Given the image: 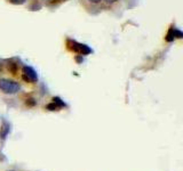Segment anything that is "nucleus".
<instances>
[{
  "instance_id": "obj_1",
  "label": "nucleus",
  "mask_w": 183,
  "mask_h": 171,
  "mask_svg": "<svg viewBox=\"0 0 183 171\" xmlns=\"http://www.w3.org/2000/svg\"><path fill=\"white\" fill-rule=\"evenodd\" d=\"M20 89L21 87L15 81L8 79H0V90H2L5 94L13 95V94H16Z\"/></svg>"
},
{
  "instance_id": "obj_2",
  "label": "nucleus",
  "mask_w": 183,
  "mask_h": 171,
  "mask_svg": "<svg viewBox=\"0 0 183 171\" xmlns=\"http://www.w3.org/2000/svg\"><path fill=\"white\" fill-rule=\"evenodd\" d=\"M67 46H68V48L71 51L77 52V54H80L81 56H82V55H87V54H89L92 51V49L88 46L79 44V42H77V41L71 39H69L68 41H67Z\"/></svg>"
},
{
  "instance_id": "obj_3",
  "label": "nucleus",
  "mask_w": 183,
  "mask_h": 171,
  "mask_svg": "<svg viewBox=\"0 0 183 171\" xmlns=\"http://www.w3.org/2000/svg\"><path fill=\"white\" fill-rule=\"evenodd\" d=\"M22 71H23L22 78H23V80H25L26 82H37V81H38L37 72H36L32 68H30V66H24Z\"/></svg>"
},
{
  "instance_id": "obj_4",
  "label": "nucleus",
  "mask_w": 183,
  "mask_h": 171,
  "mask_svg": "<svg viewBox=\"0 0 183 171\" xmlns=\"http://www.w3.org/2000/svg\"><path fill=\"white\" fill-rule=\"evenodd\" d=\"M9 130H11V125H9V123L6 122V121H4L1 128H0V137H1V139H5L6 137L8 136Z\"/></svg>"
},
{
  "instance_id": "obj_5",
  "label": "nucleus",
  "mask_w": 183,
  "mask_h": 171,
  "mask_svg": "<svg viewBox=\"0 0 183 171\" xmlns=\"http://www.w3.org/2000/svg\"><path fill=\"white\" fill-rule=\"evenodd\" d=\"M174 31H175V28H169V31H168V33H167V35H166V41H168V42H171V41H173L174 40V38H175V35H174Z\"/></svg>"
},
{
  "instance_id": "obj_6",
  "label": "nucleus",
  "mask_w": 183,
  "mask_h": 171,
  "mask_svg": "<svg viewBox=\"0 0 183 171\" xmlns=\"http://www.w3.org/2000/svg\"><path fill=\"white\" fill-rule=\"evenodd\" d=\"M53 100H54L53 103H55L57 105V107H64V106H65V103L62 102V99H61L60 97H54Z\"/></svg>"
},
{
  "instance_id": "obj_7",
  "label": "nucleus",
  "mask_w": 183,
  "mask_h": 171,
  "mask_svg": "<svg viewBox=\"0 0 183 171\" xmlns=\"http://www.w3.org/2000/svg\"><path fill=\"white\" fill-rule=\"evenodd\" d=\"M46 108H47L48 111H56L58 107H57V105L55 103H51V104H48V105L46 106Z\"/></svg>"
},
{
  "instance_id": "obj_8",
  "label": "nucleus",
  "mask_w": 183,
  "mask_h": 171,
  "mask_svg": "<svg viewBox=\"0 0 183 171\" xmlns=\"http://www.w3.org/2000/svg\"><path fill=\"white\" fill-rule=\"evenodd\" d=\"M8 68L11 71V73L13 74H16V64H14V63H11V64H8Z\"/></svg>"
},
{
  "instance_id": "obj_9",
  "label": "nucleus",
  "mask_w": 183,
  "mask_h": 171,
  "mask_svg": "<svg viewBox=\"0 0 183 171\" xmlns=\"http://www.w3.org/2000/svg\"><path fill=\"white\" fill-rule=\"evenodd\" d=\"M25 104H26L28 106H34V105H36V100H34L33 98H30V99H26Z\"/></svg>"
},
{
  "instance_id": "obj_10",
  "label": "nucleus",
  "mask_w": 183,
  "mask_h": 171,
  "mask_svg": "<svg viewBox=\"0 0 183 171\" xmlns=\"http://www.w3.org/2000/svg\"><path fill=\"white\" fill-rule=\"evenodd\" d=\"M11 4H14V5H23L26 0H9Z\"/></svg>"
},
{
  "instance_id": "obj_11",
  "label": "nucleus",
  "mask_w": 183,
  "mask_h": 171,
  "mask_svg": "<svg viewBox=\"0 0 183 171\" xmlns=\"http://www.w3.org/2000/svg\"><path fill=\"white\" fill-rule=\"evenodd\" d=\"M174 35H175V38H177V39H181L183 37V34L181 31H178V30H175L174 31Z\"/></svg>"
},
{
  "instance_id": "obj_12",
  "label": "nucleus",
  "mask_w": 183,
  "mask_h": 171,
  "mask_svg": "<svg viewBox=\"0 0 183 171\" xmlns=\"http://www.w3.org/2000/svg\"><path fill=\"white\" fill-rule=\"evenodd\" d=\"M88 1H91V2H93V4H97V2H100L101 0H88Z\"/></svg>"
},
{
  "instance_id": "obj_13",
  "label": "nucleus",
  "mask_w": 183,
  "mask_h": 171,
  "mask_svg": "<svg viewBox=\"0 0 183 171\" xmlns=\"http://www.w3.org/2000/svg\"><path fill=\"white\" fill-rule=\"evenodd\" d=\"M76 59H77V62H81V61H82V57H76Z\"/></svg>"
},
{
  "instance_id": "obj_14",
  "label": "nucleus",
  "mask_w": 183,
  "mask_h": 171,
  "mask_svg": "<svg viewBox=\"0 0 183 171\" xmlns=\"http://www.w3.org/2000/svg\"><path fill=\"white\" fill-rule=\"evenodd\" d=\"M108 4H111V2H114V1H117V0H105Z\"/></svg>"
},
{
  "instance_id": "obj_15",
  "label": "nucleus",
  "mask_w": 183,
  "mask_h": 171,
  "mask_svg": "<svg viewBox=\"0 0 183 171\" xmlns=\"http://www.w3.org/2000/svg\"><path fill=\"white\" fill-rule=\"evenodd\" d=\"M56 1H62V0H56Z\"/></svg>"
},
{
  "instance_id": "obj_16",
  "label": "nucleus",
  "mask_w": 183,
  "mask_h": 171,
  "mask_svg": "<svg viewBox=\"0 0 183 171\" xmlns=\"http://www.w3.org/2000/svg\"><path fill=\"white\" fill-rule=\"evenodd\" d=\"M0 70H1V66H0Z\"/></svg>"
},
{
  "instance_id": "obj_17",
  "label": "nucleus",
  "mask_w": 183,
  "mask_h": 171,
  "mask_svg": "<svg viewBox=\"0 0 183 171\" xmlns=\"http://www.w3.org/2000/svg\"><path fill=\"white\" fill-rule=\"evenodd\" d=\"M9 171H13V170H9Z\"/></svg>"
}]
</instances>
